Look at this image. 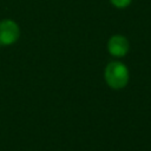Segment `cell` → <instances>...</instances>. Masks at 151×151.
I'll return each instance as SVG.
<instances>
[{"label": "cell", "mask_w": 151, "mask_h": 151, "mask_svg": "<svg viewBox=\"0 0 151 151\" xmlns=\"http://www.w3.org/2000/svg\"><path fill=\"white\" fill-rule=\"evenodd\" d=\"M19 38V27L12 20L0 22V45H11Z\"/></svg>", "instance_id": "obj_2"}, {"label": "cell", "mask_w": 151, "mask_h": 151, "mask_svg": "<svg viewBox=\"0 0 151 151\" xmlns=\"http://www.w3.org/2000/svg\"><path fill=\"white\" fill-rule=\"evenodd\" d=\"M111 2L116 6V7H119V8H123V7H126L130 5L131 0H111Z\"/></svg>", "instance_id": "obj_4"}, {"label": "cell", "mask_w": 151, "mask_h": 151, "mask_svg": "<svg viewBox=\"0 0 151 151\" xmlns=\"http://www.w3.org/2000/svg\"><path fill=\"white\" fill-rule=\"evenodd\" d=\"M109 52L114 57H123L129 51V42L122 35H114L109 41Z\"/></svg>", "instance_id": "obj_3"}, {"label": "cell", "mask_w": 151, "mask_h": 151, "mask_svg": "<svg viewBox=\"0 0 151 151\" xmlns=\"http://www.w3.org/2000/svg\"><path fill=\"white\" fill-rule=\"evenodd\" d=\"M105 80L112 88H122L129 81V72L125 65L118 61L110 63L105 70Z\"/></svg>", "instance_id": "obj_1"}]
</instances>
